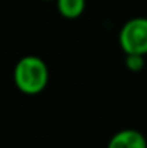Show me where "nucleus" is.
Returning a JSON list of instances; mask_svg holds the SVG:
<instances>
[{
  "label": "nucleus",
  "mask_w": 147,
  "mask_h": 148,
  "mask_svg": "<svg viewBox=\"0 0 147 148\" xmlns=\"http://www.w3.org/2000/svg\"><path fill=\"white\" fill-rule=\"evenodd\" d=\"M13 79L16 88L25 95H38L43 92L49 82V69L43 59L35 55H26L17 60Z\"/></svg>",
  "instance_id": "f257e3e1"
},
{
  "label": "nucleus",
  "mask_w": 147,
  "mask_h": 148,
  "mask_svg": "<svg viewBox=\"0 0 147 148\" xmlns=\"http://www.w3.org/2000/svg\"><path fill=\"white\" fill-rule=\"evenodd\" d=\"M118 43L126 55H147V17L127 20L118 33Z\"/></svg>",
  "instance_id": "f03ea898"
},
{
  "label": "nucleus",
  "mask_w": 147,
  "mask_h": 148,
  "mask_svg": "<svg viewBox=\"0 0 147 148\" xmlns=\"http://www.w3.org/2000/svg\"><path fill=\"white\" fill-rule=\"evenodd\" d=\"M107 148H147V140L140 131L126 128L110 138Z\"/></svg>",
  "instance_id": "7ed1b4c3"
},
{
  "label": "nucleus",
  "mask_w": 147,
  "mask_h": 148,
  "mask_svg": "<svg viewBox=\"0 0 147 148\" xmlns=\"http://www.w3.org/2000/svg\"><path fill=\"white\" fill-rule=\"evenodd\" d=\"M59 14L65 19H77L85 10V0H55Z\"/></svg>",
  "instance_id": "20e7f679"
},
{
  "label": "nucleus",
  "mask_w": 147,
  "mask_h": 148,
  "mask_svg": "<svg viewBox=\"0 0 147 148\" xmlns=\"http://www.w3.org/2000/svg\"><path fill=\"white\" fill-rule=\"evenodd\" d=\"M124 65L131 72H140L146 65V59L141 55H126Z\"/></svg>",
  "instance_id": "39448f33"
},
{
  "label": "nucleus",
  "mask_w": 147,
  "mask_h": 148,
  "mask_svg": "<svg viewBox=\"0 0 147 148\" xmlns=\"http://www.w3.org/2000/svg\"><path fill=\"white\" fill-rule=\"evenodd\" d=\"M43 1H50V0H43Z\"/></svg>",
  "instance_id": "423d86ee"
}]
</instances>
